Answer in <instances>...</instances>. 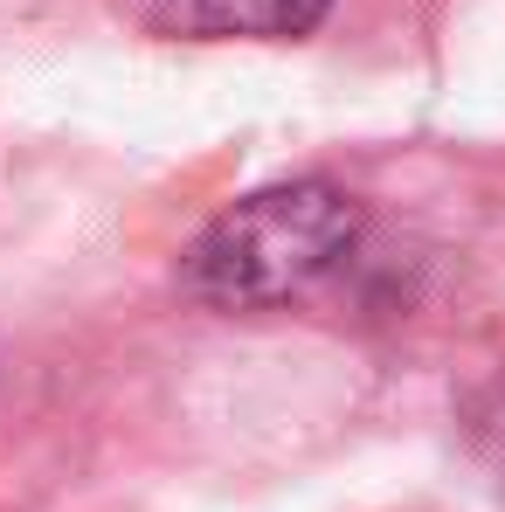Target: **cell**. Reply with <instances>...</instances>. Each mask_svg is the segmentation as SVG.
<instances>
[{
  "instance_id": "3957f363",
  "label": "cell",
  "mask_w": 505,
  "mask_h": 512,
  "mask_svg": "<svg viewBox=\"0 0 505 512\" xmlns=\"http://www.w3.org/2000/svg\"><path fill=\"white\" fill-rule=\"evenodd\" d=\"M464 429H471V450L485 457V471L505 485V374L492 388H478V402L464 409Z\"/></svg>"
},
{
  "instance_id": "6da1fadb",
  "label": "cell",
  "mask_w": 505,
  "mask_h": 512,
  "mask_svg": "<svg viewBox=\"0 0 505 512\" xmlns=\"http://www.w3.org/2000/svg\"><path fill=\"white\" fill-rule=\"evenodd\" d=\"M360 243V208L333 180H284L236 201L201 229L180 277L194 298L222 312H263L298 291H312L326 270H339Z\"/></svg>"
},
{
  "instance_id": "7a4b0ae2",
  "label": "cell",
  "mask_w": 505,
  "mask_h": 512,
  "mask_svg": "<svg viewBox=\"0 0 505 512\" xmlns=\"http://www.w3.org/2000/svg\"><path fill=\"white\" fill-rule=\"evenodd\" d=\"M139 7L167 35H201V42L256 35V42H284V35L319 28L333 0H139Z\"/></svg>"
}]
</instances>
